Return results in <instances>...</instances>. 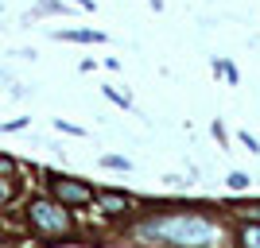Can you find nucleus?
<instances>
[{
    "instance_id": "nucleus-1",
    "label": "nucleus",
    "mask_w": 260,
    "mask_h": 248,
    "mask_svg": "<svg viewBox=\"0 0 260 248\" xmlns=\"http://www.w3.org/2000/svg\"><path fill=\"white\" fill-rule=\"evenodd\" d=\"M152 233H163V237H175L179 244H198V240H210L214 229L198 217H179V221H163V225H152Z\"/></svg>"
},
{
    "instance_id": "nucleus-2",
    "label": "nucleus",
    "mask_w": 260,
    "mask_h": 248,
    "mask_svg": "<svg viewBox=\"0 0 260 248\" xmlns=\"http://www.w3.org/2000/svg\"><path fill=\"white\" fill-rule=\"evenodd\" d=\"M31 225L39 233H51V237H62L70 229V217L62 214V205L54 202H31Z\"/></svg>"
},
{
    "instance_id": "nucleus-3",
    "label": "nucleus",
    "mask_w": 260,
    "mask_h": 248,
    "mask_svg": "<svg viewBox=\"0 0 260 248\" xmlns=\"http://www.w3.org/2000/svg\"><path fill=\"white\" fill-rule=\"evenodd\" d=\"M51 183H54V194L62 198L66 205H86L89 198H93L86 183H74V179H51Z\"/></svg>"
},
{
    "instance_id": "nucleus-4",
    "label": "nucleus",
    "mask_w": 260,
    "mask_h": 248,
    "mask_svg": "<svg viewBox=\"0 0 260 248\" xmlns=\"http://www.w3.org/2000/svg\"><path fill=\"white\" fill-rule=\"evenodd\" d=\"M101 205H105L109 214H120V209H128V198L124 194H101Z\"/></svg>"
},
{
    "instance_id": "nucleus-5",
    "label": "nucleus",
    "mask_w": 260,
    "mask_h": 248,
    "mask_svg": "<svg viewBox=\"0 0 260 248\" xmlns=\"http://www.w3.org/2000/svg\"><path fill=\"white\" fill-rule=\"evenodd\" d=\"M241 240L252 248H260V225H249V229H241Z\"/></svg>"
},
{
    "instance_id": "nucleus-6",
    "label": "nucleus",
    "mask_w": 260,
    "mask_h": 248,
    "mask_svg": "<svg viewBox=\"0 0 260 248\" xmlns=\"http://www.w3.org/2000/svg\"><path fill=\"white\" fill-rule=\"evenodd\" d=\"M62 39H86V43H98L101 35H93V31H66Z\"/></svg>"
},
{
    "instance_id": "nucleus-7",
    "label": "nucleus",
    "mask_w": 260,
    "mask_h": 248,
    "mask_svg": "<svg viewBox=\"0 0 260 248\" xmlns=\"http://www.w3.org/2000/svg\"><path fill=\"white\" fill-rule=\"evenodd\" d=\"M12 194H16V183H8V179H0V202H8Z\"/></svg>"
},
{
    "instance_id": "nucleus-8",
    "label": "nucleus",
    "mask_w": 260,
    "mask_h": 248,
    "mask_svg": "<svg viewBox=\"0 0 260 248\" xmlns=\"http://www.w3.org/2000/svg\"><path fill=\"white\" fill-rule=\"evenodd\" d=\"M229 186H233V190H241V186H249V179H245V174H229Z\"/></svg>"
},
{
    "instance_id": "nucleus-9",
    "label": "nucleus",
    "mask_w": 260,
    "mask_h": 248,
    "mask_svg": "<svg viewBox=\"0 0 260 248\" xmlns=\"http://www.w3.org/2000/svg\"><path fill=\"white\" fill-rule=\"evenodd\" d=\"M0 171H12V159H0Z\"/></svg>"
},
{
    "instance_id": "nucleus-10",
    "label": "nucleus",
    "mask_w": 260,
    "mask_h": 248,
    "mask_svg": "<svg viewBox=\"0 0 260 248\" xmlns=\"http://www.w3.org/2000/svg\"><path fill=\"white\" fill-rule=\"evenodd\" d=\"M159 4H163V0H152V8H159Z\"/></svg>"
}]
</instances>
